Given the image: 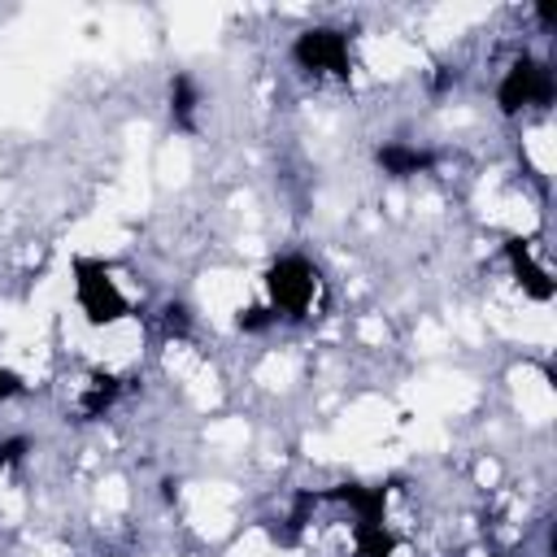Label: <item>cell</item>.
Instances as JSON below:
<instances>
[{"label":"cell","instance_id":"obj_1","mask_svg":"<svg viewBox=\"0 0 557 557\" xmlns=\"http://www.w3.org/2000/svg\"><path fill=\"white\" fill-rule=\"evenodd\" d=\"M74 296L91 326H109V322L126 318V309H131L126 296L117 292V283L109 278L104 261H91V257H74Z\"/></svg>","mask_w":557,"mask_h":557},{"label":"cell","instance_id":"obj_2","mask_svg":"<svg viewBox=\"0 0 557 557\" xmlns=\"http://www.w3.org/2000/svg\"><path fill=\"white\" fill-rule=\"evenodd\" d=\"M313 287H318V270L305 257H296V252L270 261V270H265L270 309L283 313V318H305L309 313V300H313Z\"/></svg>","mask_w":557,"mask_h":557},{"label":"cell","instance_id":"obj_3","mask_svg":"<svg viewBox=\"0 0 557 557\" xmlns=\"http://www.w3.org/2000/svg\"><path fill=\"white\" fill-rule=\"evenodd\" d=\"M292 61L300 70H309V74H335V78H348L352 74L348 39L335 26H309V30H300L296 44H292Z\"/></svg>","mask_w":557,"mask_h":557},{"label":"cell","instance_id":"obj_4","mask_svg":"<svg viewBox=\"0 0 557 557\" xmlns=\"http://www.w3.org/2000/svg\"><path fill=\"white\" fill-rule=\"evenodd\" d=\"M548 100H553V70L544 61H531V57H518L496 87L500 113H518L527 104H548Z\"/></svg>","mask_w":557,"mask_h":557},{"label":"cell","instance_id":"obj_5","mask_svg":"<svg viewBox=\"0 0 557 557\" xmlns=\"http://www.w3.org/2000/svg\"><path fill=\"white\" fill-rule=\"evenodd\" d=\"M505 261H509V270H513V278H518V287L531 296V300H553V278H548V270L544 265H535V257H531V244L527 239H505Z\"/></svg>","mask_w":557,"mask_h":557},{"label":"cell","instance_id":"obj_6","mask_svg":"<svg viewBox=\"0 0 557 557\" xmlns=\"http://www.w3.org/2000/svg\"><path fill=\"white\" fill-rule=\"evenodd\" d=\"M318 500H339V505H348V509L357 513V522H383L387 487H383V483H374V487H366V483H335V487L318 492Z\"/></svg>","mask_w":557,"mask_h":557},{"label":"cell","instance_id":"obj_7","mask_svg":"<svg viewBox=\"0 0 557 557\" xmlns=\"http://www.w3.org/2000/svg\"><path fill=\"white\" fill-rule=\"evenodd\" d=\"M374 161H379L383 174H392V178H409V174L431 170V165H435V152L413 148V144H383V148L374 152Z\"/></svg>","mask_w":557,"mask_h":557},{"label":"cell","instance_id":"obj_8","mask_svg":"<svg viewBox=\"0 0 557 557\" xmlns=\"http://www.w3.org/2000/svg\"><path fill=\"white\" fill-rule=\"evenodd\" d=\"M117 392H122V379H117V374H109V370H91V379H87V387H83V396H78V422L100 418V413L117 400Z\"/></svg>","mask_w":557,"mask_h":557},{"label":"cell","instance_id":"obj_9","mask_svg":"<svg viewBox=\"0 0 557 557\" xmlns=\"http://www.w3.org/2000/svg\"><path fill=\"white\" fill-rule=\"evenodd\" d=\"M196 104H200V91L187 74H174L170 78V117L178 131H196Z\"/></svg>","mask_w":557,"mask_h":557},{"label":"cell","instance_id":"obj_10","mask_svg":"<svg viewBox=\"0 0 557 557\" xmlns=\"http://www.w3.org/2000/svg\"><path fill=\"white\" fill-rule=\"evenodd\" d=\"M352 548H357V557H392L400 548V540L387 531V522H357Z\"/></svg>","mask_w":557,"mask_h":557},{"label":"cell","instance_id":"obj_11","mask_svg":"<svg viewBox=\"0 0 557 557\" xmlns=\"http://www.w3.org/2000/svg\"><path fill=\"white\" fill-rule=\"evenodd\" d=\"M274 322H278V313H274L270 305H248V309L235 313V326L248 331V335H257V331H265V326H274Z\"/></svg>","mask_w":557,"mask_h":557},{"label":"cell","instance_id":"obj_12","mask_svg":"<svg viewBox=\"0 0 557 557\" xmlns=\"http://www.w3.org/2000/svg\"><path fill=\"white\" fill-rule=\"evenodd\" d=\"M187 326H191V309H187L183 300H170V305L161 309V331H165V335H187Z\"/></svg>","mask_w":557,"mask_h":557},{"label":"cell","instance_id":"obj_13","mask_svg":"<svg viewBox=\"0 0 557 557\" xmlns=\"http://www.w3.org/2000/svg\"><path fill=\"white\" fill-rule=\"evenodd\" d=\"M26 453H30V440H26V435H9V440H0V470L17 466Z\"/></svg>","mask_w":557,"mask_h":557},{"label":"cell","instance_id":"obj_14","mask_svg":"<svg viewBox=\"0 0 557 557\" xmlns=\"http://www.w3.org/2000/svg\"><path fill=\"white\" fill-rule=\"evenodd\" d=\"M22 392H26L22 374H17V370H9V366H0V400H13V396H22Z\"/></svg>","mask_w":557,"mask_h":557}]
</instances>
